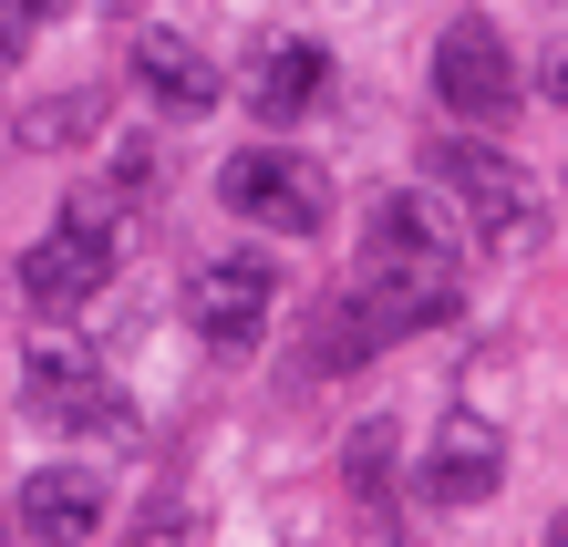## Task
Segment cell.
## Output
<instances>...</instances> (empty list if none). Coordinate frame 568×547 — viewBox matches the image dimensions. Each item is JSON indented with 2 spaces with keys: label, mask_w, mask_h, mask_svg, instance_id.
Returning <instances> with one entry per match:
<instances>
[{
  "label": "cell",
  "mask_w": 568,
  "mask_h": 547,
  "mask_svg": "<svg viewBox=\"0 0 568 547\" xmlns=\"http://www.w3.org/2000/svg\"><path fill=\"white\" fill-rule=\"evenodd\" d=\"M114 186H73V207H62L52 227H42V249L21 259V300L31 311H83L93 290L114 280Z\"/></svg>",
  "instance_id": "obj_1"
},
{
  "label": "cell",
  "mask_w": 568,
  "mask_h": 547,
  "mask_svg": "<svg viewBox=\"0 0 568 547\" xmlns=\"http://www.w3.org/2000/svg\"><path fill=\"white\" fill-rule=\"evenodd\" d=\"M424 165H434V196H445V207L476 227L486 249H527V237H538V186H527V165H517V155L445 134Z\"/></svg>",
  "instance_id": "obj_2"
},
{
  "label": "cell",
  "mask_w": 568,
  "mask_h": 547,
  "mask_svg": "<svg viewBox=\"0 0 568 547\" xmlns=\"http://www.w3.org/2000/svg\"><path fill=\"white\" fill-rule=\"evenodd\" d=\"M270 311H280V259L270 249H227L186 280V331L207 341L217 362H248L270 341Z\"/></svg>",
  "instance_id": "obj_3"
},
{
  "label": "cell",
  "mask_w": 568,
  "mask_h": 547,
  "mask_svg": "<svg viewBox=\"0 0 568 547\" xmlns=\"http://www.w3.org/2000/svg\"><path fill=\"white\" fill-rule=\"evenodd\" d=\"M21 414H31V434H104V444L135 434V414L104 383V362L73 352V341H31L21 352Z\"/></svg>",
  "instance_id": "obj_4"
},
{
  "label": "cell",
  "mask_w": 568,
  "mask_h": 547,
  "mask_svg": "<svg viewBox=\"0 0 568 547\" xmlns=\"http://www.w3.org/2000/svg\"><path fill=\"white\" fill-rule=\"evenodd\" d=\"M434 104L455 124H507L517 114V52L486 11H455L445 42H434Z\"/></svg>",
  "instance_id": "obj_5"
},
{
  "label": "cell",
  "mask_w": 568,
  "mask_h": 547,
  "mask_svg": "<svg viewBox=\"0 0 568 547\" xmlns=\"http://www.w3.org/2000/svg\"><path fill=\"white\" fill-rule=\"evenodd\" d=\"M217 196H227L248 227H270V237H321V217H331L321 165H300V155H280V145L227 155V165H217Z\"/></svg>",
  "instance_id": "obj_6"
},
{
  "label": "cell",
  "mask_w": 568,
  "mask_h": 547,
  "mask_svg": "<svg viewBox=\"0 0 568 547\" xmlns=\"http://www.w3.org/2000/svg\"><path fill=\"white\" fill-rule=\"evenodd\" d=\"M455 259H362V290H352V311L373 321L383 341H404V331H434V321H455Z\"/></svg>",
  "instance_id": "obj_7"
},
{
  "label": "cell",
  "mask_w": 568,
  "mask_h": 547,
  "mask_svg": "<svg viewBox=\"0 0 568 547\" xmlns=\"http://www.w3.org/2000/svg\"><path fill=\"white\" fill-rule=\"evenodd\" d=\"M496 486H507V434H496L486 414H445L424 444V506H486Z\"/></svg>",
  "instance_id": "obj_8"
},
{
  "label": "cell",
  "mask_w": 568,
  "mask_h": 547,
  "mask_svg": "<svg viewBox=\"0 0 568 547\" xmlns=\"http://www.w3.org/2000/svg\"><path fill=\"white\" fill-rule=\"evenodd\" d=\"M21 537H31V547H93V537H104V475H83V465H31V475H21Z\"/></svg>",
  "instance_id": "obj_9"
},
{
  "label": "cell",
  "mask_w": 568,
  "mask_h": 547,
  "mask_svg": "<svg viewBox=\"0 0 568 547\" xmlns=\"http://www.w3.org/2000/svg\"><path fill=\"white\" fill-rule=\"evenodd\" d=\"M455 249H465V217L424 186H393L362 217V259H455Z\"/></svg>",
  "instance_id": "obj_10"
},
{
  "label": "cell",
  "mask_w": 568,
  "mask_h": 547,
  "mask_svg": "<svg viewBox=\"0 0 568 547\" xmlns=\"http://www.w3.org/2000/svg\"><path fill=\"white\" fill-rule=\"evenodd\" d=\"M135 83L155 93L165 114H217V93H227V83H217V62L196 52L186 31H165V21H155V31H135Z\"/></svg>",
  "instance_id": "obj_11"
},
{
  "label": "cell",
  "mask_w": 568,
  "mask_h": 547,
  "mask_svg": "<svg viewBox=\"0 0 568 547\" xmlns=\"http://www.w3.org/2000/svg\"><path fill=\"white\" fill-rule=\"evenodd\" d=\"M331 93V52L321 42H258V62H248V114L258 124H300Z\"/></svg>",
  "instance_id": "obj_12"
},
{
  "label": "cell",
  "mask_w": 568,
  "mask_h": 547,
  "mask_svg": "<svg viewBox=\"0 0 568 547\" xmlns=\"http://www.w3.org/2000/svg\"><path fill=\"white\" fill-rule=\"evenodd\" d=\"M342 475H352L362 517H383V496H393V424H383V414H373V424H352V444H342Z\"/></svg>",
  "instance_id": "obj_13"
},
{
  "label": "cell",
  "mask_w": 568,
  "mask_h": 547,
  "mask_svg": "<svg viewBox=\"0 0 568 547\" xmlns=\"http://www.w3.org/2000/svg\"><path fill=\"white\" fill-rule=\"evenodd\" d=\"M62 11H73V0H0V62H11V52H31Z\"/></svg>",
  "instance_id": "obj_14"
},
{
  "label": "cell",
  "mask_w": 568,
  "mask_h": 547,
  "mask_svg": "<svg viewBox=\"0 0 568 547\" xmlns=\"http://www.w3.org/2000/svg\"><path fill=\"white\" fill-rule=\"evenodd\" d=\"M155 165H165V155H155L145 134H135V145H114V165H104V186H114V196H155Z\"/></svg>",
  "instance_id": "obj_15"
},
{
  "label": "cell",
  "mask_w": 568,
  "mask_h": 547,
  "mask_svg": "<svg viewBox=\"0 0 568 547\" xmlns=\"http://www.w3.org/2000/svg\"><path fill=\"white\" fill-rule=\"evenodd\" d=\"M83 124H93V93H73V104H52V114H21L31 145H62V134H83Z\"/></svg>",
  "instance_id": "obj_16"
},
{
  "label": "cell",
  "mask_w": 568,
  "mask_h": 547,
  "mask_svg": "<svg viewBox=\"0 0 568 547\" xmlns=\"http://www.w3.org/2000/svg\"><path fill=\"white\" fill-rule=\"evenodd\" d=\"M548 104H568V52H558V62H548Z\"/></svg>",
  "instance_id": "obj_17"
},
{
  "label": "cell",
  "mask_w": 568,
  "mask_h": 547,
  "mask_svg": "<svg viewBox=\"0 0 568 547\" xmlns=\"http://www.w3.org/2000/svg\"><path fill=\"white\" fill-rule=\"evenodd\" d=\"M548 547H568V517H558V527H548Z\"/></svg>",
  "instance_id": "obj_18"
}]
</instances>
